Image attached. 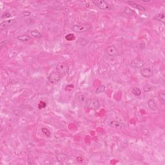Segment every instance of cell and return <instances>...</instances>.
<instances>
[{
	"instance_id": "6da1fadb",
	"label": "cell",
	"mask_w": 165,
	"mask_h": 165,
	"mask_svg": "<svg viewBox=\"0 0 165 165\" xmlns=\"http://www.w3.org/2000/svg\"><path fill=\"white\" fill-rule=\"evenodd\" d=\"M92 28V25L90 23H81L73 26L72 30L76 33H82L90 31Z\"/></svg>"
},
{
	"instance_id": "7a4b0ae2",
	"label": "cell",
	"mask_w": 165,
	"mask_h": 165,
	"mask_svg": "<svg viewBox=\"0 0 165 165\" xmlns=\"http://www.w3.org/2000/svg\"><path fill=\"white\" fill-rule=\"evenodd\" d=\"M56 70L58 72L62 75H65L68 74L69 70V67L68 65L65 62H61L58 64L56 67Z\"/></svg>"
},
{
	"instance_id": "3957f363",
	"label": "cell",
	"mask_w": 165,
	"mask_h": 165,
	"mask_svg": "<svg viewBox=\"0 0 165 165\" xmlns=\"http://www.w3.org/2000/svg\"><path fill=\"white\" fill-rule=\"evenodd\" d=\"M92 3H94L97 7L99 8L100 9L104 10H110L111 9V5L108 4L107 2L103 0H94L92 1Z\"/></svg>"
},
{
	"instance_id": "277c9868",
	"label": "cell",
	"mask_w": 165,
	"mask_h": 165,
	"mask_svg": "<svg viewBox=\"0 0 165 165\" xmlns=\"http://www.w3.org/2000/svg\"><path fill=\"white\" fill-rule=\"evenodd\" d=\"M48 81H49L50 83L54 84L56 82H59L61 79V75L58 72V71L56 72H53L51 74H49V75L47 77Z\"/></svg>"
},
{
	"instance_id": "5b68a950",
	"label": "cell",
	"mask_w": 165,
	"mask_h": 165,
	"mask_svg": "<svg viewBox=\"0 0 165 165\" xmlns=\"http://www.w3.org/2000/svg\"><path fill=\"white\" fill-rule=\"evenodd\" d=\"M145 65V61L139 58H135L131 61L130 66L133 68H141Z\"/></svg>"
},
{
	"instance_id": "8992f818",
	"label": "cell",
	"mask_w": 165,
	"mask_h": 165,
	"mask_svg": "<svg viewBox=\"0 0 165 165\" xmlns=\"http://www.w3.org/2000/svg\"><path fill=\"white\" fill-rule=\"evenodd\" d=\"M85 106L87 107L90 108V109L96 110L99 107V101L96 99H88Z\"/></svg>"
},
{
	"instance_id": "52a82bcc",
	"label": "cell",
	"mask_w": 165,
	"mask_h": 165,
	"mask_svg": "<svg viewBox=\"0 0 165 165\" xmlns=\"http://www.w3.org/2000/svg\"><path fill=\"white\" fill-rule=\"evenodd\" d=\"M140 73L143 77L146 78H150L153 75L154 72L153 70L150 67H143L141 68Z\"/></svg>"
},
{
	"instance_id": "ba28073f",
	"label": "cell",
	"mask_w": 165,
	"mask_h": 165,
	"mask_svg": "<svg viewBox=\"0 0 165 165\" xmlns=\"http://www.w3.org/2000/svg\"><path fill=\"white\" fill-rule=\"evenodd\" d=\"M105 52L108 56L116 57L118 54V50L114 45H110L106 48Z\"/></svg>"
},
{
	"instance_id": "9c48e42d",
	"label": "cell",
	"mask_w": 165,
	"mask_h": 165,
	"mask_svg": "<svg viewBox=\"0 0 165 165\" xmlns=\"http://www.w3.org/2000/svg\"><path fill=\"white\" fill-rule=\"evenodd\" d=\"M110 126L117 129H122L125 127V124L118 121H112L110 123Z\"/></svg>"
},
{
	"instance_id": "30bf717a",
	"label": "cell",
	"mask_w": 165,
	"mask_h": 165,
	"mask_svg": "<svg viewBox=\"0 0 165 165\" xmlns=\"http://www.w3.org/2000/svg\"><path fill=\"white\" fill-rule=\"evenodd\" d=\"M127 3L128 5H130L132 6V7L135 8V9L141 10V11H145V10H146V9L143 6L141 5L140 4H138V3L133 2V1H128Z\"/></svg>"
},
{
	"instance_id": "8fae6325",
	"label": "cell",
	"mask_w": 165,
	"mask_h": 165,
	"mask_svg": "<svg viewBox=\"0 0 165 165\" xmlns=\"http://www.w3.org/2000/svg\"><path fill=\"white\" fill-rule=\"evenodd\" d=\"M16 22V19H9V20L5 21L2 22L0 24V26L2 28H7L10 27L12 25H13Z\"/></svg>"
},
{
	"instance_id": "7c38bea8",
	"label": "cell",
	"mask_w": 165,
	"mask_h": 165,
	"mask_svg": "<svg viewBox=\"0 0 165 165\" xmlns=\"http://www.w3.org/2000/svg\"><path fill=\"white\" fill-rule=\"evenodd\" d=\"M148 105L149 106L151 110H154V111H155V110H157L158 108V106L157 104V103H155V101L153 99H149L148 101Z\"/></svg>"
},
{
	"instance_id": "4fadbf2b",
	"label": "cell",
	"mask_w": 165,
	"mask_h": 165,
	"mask_svg": "<svg viewBox=\"0 0 165 165\" xmlns=\"http://www.w3.org/2000/svg\"><path fill=\"white\" fill-rule=\"evenodd\" d=\"M17 39L22 42H26V41H29L31 40L32 38L31 36H29V35H21L17 37Z\"/></svg>"
},
{
	"instance_id": "5bb4252c",
	"label": "cell",
	"mask_w": 165,
	"mask_h": 165,
	"mask_svg": "<svg viewBox=\"0 0 165 165\" xmlns=\"http://www.w3.org/2000/svg\"><path fill=\"white\" fill-rule=\"evenodd\" d=\"M154 19H155V20L159 21L162 22L163 24H164V14L163 13H158L154 16Z\"/></svg>"
},
{
	"instance_id": "9a60e30c",
	"label": "cell",
	"mask_w": 165,
	"mask_h": 165,
	"mask_svg": "<svg viewBox=\"0 0 165 165\" xmlns=\"http://www.w3.org/2000/svg\"><path fill=\"white\" fill-rule=\"evenodd\" d=\"M79 99V101H80V103H82L83 104H85V105L86 103H87V101H88V97H87V96H85V95H80L78 97Z\"/></svg>"
},
{
	"instance_id": "2e32d148",
	"label": "cell",
	"mask_w": 165,
	"mask_h": 165,
	"mask_svg": "<svg viewBox=\"0 0 165 165\" xmlns=\"http://www.w3.org/2000/svg\"><path fill=\"white\" fill-rule=\"evenodd\" d=\"M132 93L135 96H139L141 94V91L138 87H134L132 89Z\"/></svg>"
},
{
	"instance_id": "e0dca14e",
	"label": "cell",
	"mask_w": 165,
	"mask_h": 165,
	"mask_svg": "<svg viewBox=\"0 0 165 165\" xmlns=\"http://www.w3.org/2000/svg\"><path fill=\"white\" fill-rule=\"evenodd\" d=\"M31 34L32 36L34 37V38H40L42 37V35L39 31H31Z\"/></svg>"
},
{
	"instance_id": "ac0fdd59",
	"label": "cell",
	"mask_w": 165,
	"mask_h": 165,
	"mask_svg": "<svg viewBox=\"0 0 165 165\" xmlns=\"http://www.w3.org/2000/svg\"><path fill=\"white\" fill-rule=\"evenodd\" d=\"M158 97H159V101L162 103H165V94L164 92H161L159 93L158 94Z\"/></svg>"
},
{
	"instance_id": "d6986e66",
	"label": "cell",
	"mask_w": 165,
	"mask_h": 165,
	"mask_svg": "<svg viewBox=\"0 0 165 165\" xmlns=\"http://www.w3.org/2000/svg\"><path fill=\"white\" fill-rule=\"evenodd\" d=\"M124 12H125L126 14L128 15V16H131V15H133L135 14L133 10H132L129 7H125V10H124Z\"/></svg>"
},
{
	"instance_id": "ffe728a7",
	"label": "cell",
	"mask_w": 165,
	"mask_h": 165,
	"mask_svg": "<svg viewBox=\"0 0 165 165\" xmlns=\"http://www.w3.org/2000/svg\"><path fill=\"white\" fill-rule=\"evenodd\" d=\"M106 87L104 85H101L100 87H99L96 90V94H101V93L104 92L105 91Z\"/></svg>"
},
{
	"instance_id": "44dd1931",
	"label": "cell",
	"mask_w": 165,
	"mask_h": 165,
	"mask_svg": "<svg viewBox=\"0 0 165 165\" xmlns=\"http://www.w3.org/2000/svg\"><path fill=\"white\" fill-rule=\"evenodd\" d=\"M65 39H67V41H71L74 40V39H75V37L72 34H67L65 36Z\"/></svg>"
},
{
	"instance_id": "7402d4cb",
	"label": "cell",
	"mask_w": 165,
	"mask_h": 165,
	"mask_svg": "<svg viewBox=\"0 0 165 165\" xmlns=\"http://www.w3.org/2000/svg\"><path fill=\"white\" fill-rule=\"evenodd\" d=\"M41 131H42L43 133L46 137H50L51 135L50 132L48 130V129L46 128H43L41 129Z\"/></svg>"
},
{
	"instance_id": "603a6c76",
	"label": "cell",
	"mask_w": 165,
	"mask_h": 165,
	"mask_svg": "<svg viewBox=\"0 0 165 165\" xmlns=\"http://www.w3.org/2000/svg\"><path fill=\"white\" fill-rule=\"evenodd\" d=\"M152 89V87L151 85H146L144 86L143 90L145 92H148L151 91Z\"/></svg>"
},
{
	"instance_id": "cb8c5ba5",
	"label": "cell",
	"mask_w": 165,
	"mask_h": 165,
	"mask_svg": "<svg viewBox=\"0 0 165 165\" xmlns=\"http://www.w3.org/2000/svg\"><path fill=\"white\" fill-rule=\"evenodd\" d=\"M10 16H12L10 13H9V12H5V13L2 15V18H7V17H10Z\"/></svg>"
},
{
	"instance_id": "d4e9b609",
	"label": "cell",
	"mask_w": 165,
	"mask_h": 165,
	"mask_svg": "<svg viewBox=\"0 0 165 165\" xmlns=\"http://www.w3.org/2000/svg\"><path fill=\"white\" fill-rule=\"evenodd\" d=\"M45 106H46V103H44V102L41 101L39 103V109H41L43 108H45Z\"/></svg>"
},
{
	"instance_id": "484cf974",
	"label": "cell",
	"mask_w": 165,
	"mask_h": 165,
	"mask_svg": "<svg viewBox=\"0 0 165 165\" xmlns=\"http://www.w3.org/2000/svg\"><path fill=\"white\" fill-rule=\"evenodd\" d=\"M76 161H77L78 162H80V163H81V162H83V161H84V158L81 156H78L77 158H76Z\"/></svg>"
}]
</instances>
